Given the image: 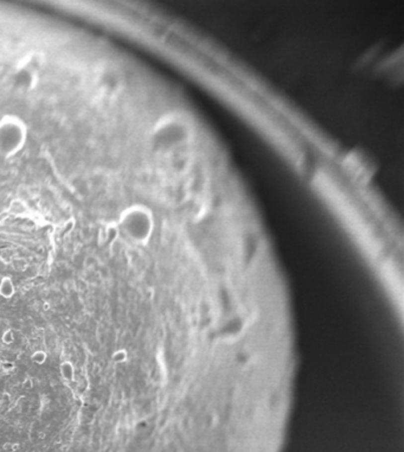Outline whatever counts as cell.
<instances>
[{"mask_svg": "<svg viewBox=\"0 0 404 452\" xmlns=\"http://www.w3.org/2000/svg\"><path fill=\"white\" fill-rule=\"evenodd\" d=\"M14 293V287L12 284L11 279L5 278L2 279L1 284H0V294L4 298H11Z\"/></svg>", "mask_w": 404, "mask_h": 452, "instance_id": "cell-1", "label": "cell"}, {"mask_svg": "<svg viewBox=\"0 0 404 452\" xmlns=\"http://www.w3.org/2000/svg\"><path fill=\"white\" fill-rule=\"evenodd\" d=\"M61 373L66 380H68V381L74 380V374H75V370H74L73 364L70 363V362H63V363H62Z\"/></svg>", "mask_w": 404, "mask_h": 452, "instance_id": "cell-2", "label": "cell"}, {"mask_svg": "<svg viewBox=\"0 0 404 452\" xmlns=\"http://www.w3.org/2000/svg\"><path fill=\"white\" fill-rule=\"evenodd\" d=\"M126 360H127V352L125 349H120L113 354V361L115 363H121V362H125Z\"/></svg>", "mask_w": 404, "mask_h": 452, "instance_id": "cell-3", "label": "cell"}, {"mask_svg": "<svg viewBox=\"0 0 404 452\" xmlns=\"http://www.w3.org/2000/svg\"><path fill=\"white\" fill-rule=\"evenodd\" d=\"M32 361L36 362L37 364H43L46 361V354L44 352H42V350L36 352L32 355Z\"/></svg>", "mask_w": 404, "mask_h": 452, "instance_id": "cell-4", "label": "cell"}, {"mask_svg": "<svg viewBox=\"0 0 404 452\" xmlns=\"http://www.w3.org/2000/svg\"><path fill=\"white\" fill-rule=\"evenodd\" d=\"M2 342L6 343V344H11L12 342H13V340H14V336H13V333H12V331L10 330V329H8V330H6L4 335H2Z\"/></svg>", "mask_w": 404, "mask_h": 452, "instance_id": "cell-5", "label": "cell"}, {"mask_svg": "<svg viewBox=\"0 0 404 452\" xmlns=\"http://www.w3.org/2000/svg\"><path fill=\"white\" fill-rule=\"evenodd\" d=\"M1 368L4 369V370H6V371H11L12 369L14 368V364L12 363V362L5 361V362H2V363H1Z\"/></svg>", "mask_w": 404, "mask_h": 452, "instance_id": "cell-6", "label": "cell"}, {"mask_svg": "<svg viewBox=\"0 0 404 452\" xmlns=\"http://www.w3.org/2000/svg\"><path fill=\"white\" fill-rule=\"evenodd\" d=\"M23 386L25 387V388H31V387H32V380L30 379V377H27V379L24 381V383H23Z\"/></svg>", "mask_w": 404, "mask_h": 452, "instance_id": "cell-7", "label": "cell"}, {"mask_svg": "<svg viewBox=\"0 0 404 452\" xmlns=\"http://www.w3.org/2000/svg\"><path fill=\"white\" fill-rule=\"evenodd\" d=\"M49 309H50V304H49V303H45V304H44V310H45V311H48Z\"/></svg>", "mask_w": 404, "mask_h": 452, "instance_id": "cell-8", "label": "cell"}]
</instances>
